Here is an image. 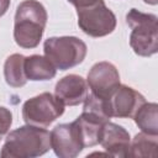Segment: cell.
Wrapping results in <instances>:
<instances>
[{"label":"cell","mask_w":158,"mask_h":158,"mask_svg":"<svg viewBox=\"0 0 158 158\" xmlns=\"http://www.w3.org/2000/svg\"><path fill=\"white\" fill-rule=\"evenodd\" d=\"M47 10L38 0H23L16 7L14 21V40L25 49L36 48L43 36L47 23Z\"/></svg>","instance_id":"cell-1"},{"label":"cell","mask_w":158,"mask_h":158,"mask_svg":"<svg viewBox=\"0 0 158 158\" xmlns=\"http://www.w3.org/2000/svg\"><path fill=\"white\" fill-rule=\"evenodd\" d=\"M51 149L49 132L38 126L25 125L11 131L1 147L2 158H35Z\"/></svg>","instance_id":"cell-2"},{"label":"cell","mask_w":158,"mask_h":158,"mask_svg":"<svg viewBox=\"0 0 158 158\" xmlns=\"http://www.w3.org/2000/svg\"><path fill=\"white\" fill-rule=\"evenodd\" d=\"M131 27L130 46L139 57H151L158 52V17L137 9H131L126 15Z\"/></svg>","instance_id":"cell-3"},{"label":"cell","mask_w":158,"mask_h":158,"mask_svg":"<svg viewBox=\"0 0 158 158\" xmlns=\"http://www.w3.org/2000/svg\"><path fill=\"white\" fill-rule=\"evenodd\" d=\"M44 57L59 70L70 69L80 64L86 57V44L75 36L49 37L43 43Z\"/></svg>","instance_id":"cell-4"},{"label":"cell","mask_w":158,"mask_h":158,"mask_svg":"<svg viewBox=\"0 0 158 158\" xmlns=\"http://www.w3.org/2000/svg\"><path fill=\"white\" fill-rule=\"evenodd\" d=\"M65 105L53 94L42 93L22 105V118L27 125L48 127L64 114Z\"/></svg>","instance_id":"cell-5"},{"label":"cell","mask_w":158,"mask_h":158,"mask_svg":"<svg viewBox=\"0 0 158 158\" xmlns=\"http://www.w3.org/2000/svg\"><path fill=\"white\" fill-rule=\"evenodd\" d=\"M77 16L79 28L85 35L94 38L105 37L112 33L116 28V16L105 2L85 9H78Z\"/></svg>","instance_id":"cell-6"},{"label":"cell","mask_w":158,"mask_h":158,"mask_svg":"<svg viewBox=\"0 0 158 158\" xmlns=\"http://www.w3.org/2000/svg\"><path fill=\"white\" fill-rule=\"evenodd\" d=\"M51 148L59 158H75L85 148L80 128L74 120L57 125L51 132Z\"/></svg>","instance_id":"cell-7"},{"label":"cell","mask_w":158,"mask_h":158,"mask_svg":"<svg viewBox=\"0 0 158 158\" xmlns=\"http://www.w3.org/2000/svg\"><path fill=\"white\" fill-rule=\"evenodd\" d=\"M86 83L91 94L107 100L120 85V73L112 63L98 62L90 68Z\"/></svg>","instance_id":"cell-8"},{"label":"cell","mask_w":158,"mask_h":158,"mask_svg":"<svg viewBox=\"0 0 158 158\" xmlns=\"http://www.w3.org/2000/svg\"><path fill=\"white\" fill-rule=\"evenodd\" d=\"M107 102L111 117L131 118L139 106L146 102V99L133 88L120 84L114 94L107 99Z\"/></svg>","instance_id":"cell-9"},{"label":"cell","mask_w":158,"mask_h":158,"mask_svg":"<svg viewBox=\"0 0 158 158\" xmlns=\"http://www.w3.org/2000/svg\"><path fill=\"white\" fill-rule=\"evenodd\" d=\"M99 143L112 157H128L130 153V133L122 126L107 121L102 125L99 135Z\"/></svg>","instance_id":"cell-10"},{"label":"cell","mask_w":158,"mask_h":158,"mask_svg":"<svg viewBox=\"0 0 158 158\" xmlns=\"http://www.w3.org/2000/svg\"><path fill=\"white\" fill-rule=\"evenodd\" d=\"M88 83L78 74H68L59 79L54 88L56 96L65 106H77L88 96Z\"/></svg>","instance_id":"cell-11"},{"label":"cell","mask_w":158,"mask_h":158,"mask_svg":"<svg viewBox=\"0 0 158 158\" xmlns=\"http://www.w3.org/2000/svg\"><path fill=\"white\" fill-rule=\"evenodd\" d=\"M23 70L26 79L32 81L51 80L57 74V69L51 63V60L47 57L40 54H32L25 57Z\"/></svg>","instance_id":"cell-12"},{"label":"cell","mask_w":158,"mask_h":158,"mask_svg":"<svg viewBox=\"0 0 158 158\" xmlns=\"http://www.w3.org/2000/svg\"><path fill=\"white\" fill-rule=\"evenodd\" d=\"M25 56L14 53L9 56L4 63V78L7 85L12 88H22L26 83V75L23 70Z\"/></svg>","instance_id":"cell-13"},{"label":"cell","mask_w":158,"mask_h":158,"mask_svg":"<svg viewBox=\"0 0 158 158\" xmlns=\"http://www.w3.org/2000/svg\"><path fill=\"white\" fill-rule=\"evenodd\" d=\"M138 128L148 135L158 136V105L156 102H144L133 115Z\"/></svg>","instance_id":"cell-14"},{"label":"cell","mask_w":158,"mask_h":158,"mask_svg":"<svg viewBox=\"0 0 158 158\" xmlns=\"http://www.w3.org/2000/svg\"><path fill=\"white\" fill-rule=\"evenodd\" d=\"M158 148V136L148 135L144 132L137 133L132 142L130 143L128 157H157Z\"/></svg>","instance_id":"cell-15"},{"label":"cell","mask_w":158,"mask_h":158,"mask_svg":"<svg viewBox=\"0 0 158 158\" xmlns=\"http://www.w3.org/2000/svg\"><path fill=\"white\" fill-rule=\"evenodd\" d=\"M12 123V114L5 106H0V141L7 135Z\"/></svg>","instance_id":"cell-16"},{"label":"cell","mask_w":158,"mask_h":158,"mask_svg":"<svg viewBox=\"0 0 158 158\" xmlns=\"http://www.w3.org/2000/svg\"><path fill=\"white\" fill-rule=\"evenodd\" d=\"M72 5L75 6V9H85V7H90L94 6L96 4L104 2V0H68Z\"/></svg>","instance_id":"cell-17"},{"label":"cell","mask_w":158,"mask_h":158,"mask_svg":"<svg viewBox=\"0 0 158 158\" xmlns=\"http://www.w3.org/2000/svg\"><path fill=\"white\" fill-rule=\"evenodd\" d=\"M10 2H11V0H0V17L4 16L6 14V11L9 10Z\"/></svg>","instance_id":"cell-18"},{"label":"cell","mask_w":158,"mask_h":158,"mask_svg":"<svg viewBox=\"0 0 158 158\" xmlns=\"http://www.w3.org/2000/svg\"><path fill=\"white\" fill-rule=\"evenodd\" d=\"M146 4H149V5H157V1L158 0H143Z\"/></svg>","instance_id":"cell-19"}]
</instances>
